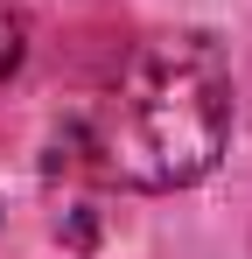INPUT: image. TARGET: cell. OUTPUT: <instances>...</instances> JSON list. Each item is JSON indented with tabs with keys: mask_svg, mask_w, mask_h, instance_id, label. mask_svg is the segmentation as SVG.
<instances>
[{
	"mask_svg": "<svg viewBox=\"0 0 252 259\" xmlns=\"http://www.w3.org/2000/svg\"><path fill=\"white\" fill-rule=\"evenodd\" d=\"M231 140V63L196 28H168L126 56L119 84L77 126V168L119 189H189Z\"/></svg>",
	"mask_w": 252,
	"mask_h": 259,
	"instance_id": "cell-1",
	"label": "cell"
},
{
	"mask_svg": "<svg viewBox=\"0 0 252 259\" xmlns=\"http://www.w3.org/2000/svg\"><path fill=\"white\" fill-rule=\"evenodd\" d=\"M21 49H28V14L14 0H0V84L21 70Z\"/></svg>",
	"mask_w": 252,
	"mask_h": 259,
	"instance_id": "cell-2",
	"label": "cell"
}]
</instances>
